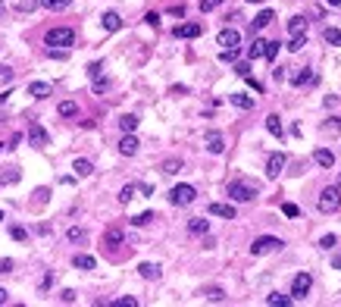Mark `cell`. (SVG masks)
<instances>
[{
    "mask_svg": "<svg viewBox=\"0 0 341 307\" xmlns=\"http://www.w3.org/2000/svg\"><path fill=\"white\" fill-rule=\"evenodd\" d=\"M279 248H282V238H276V235H260V238H254L251 254H254V257H263V254H269V251H279Z\"/></svg>",
    "mask_w": 341,
    "mask_h": 307,
    "instance_id": "cell-1",
    "label": "cell"
},
{
    "mask_svg": "<svg viewBox=\"0 0 341 307\" xmlns=\"http://www.w3.org/2000/svg\"><path fill=\"white\" fill-rule=\"evenodd\" d=\"M338 207H341V188L332 185V188H326V192L320 194V210L323 214H335Z\"/></svg>",
    "mask_w": 341,
    "mask_h": 307,
    "instance_id": "cell-2",
    "label": "cell"
},
{
    "mask_svg": "<svg viewBox=\"0 0 341 307\" xmlns=\"http://www.w3.org/2000/svg\"><path fill=\"white\" fill-rule=\"evenodd\" d=\"M194 198H197L194 185H175L172 192H169V204H175V207H188Z\"/></svg>",
    "mask_w": 341,
    "mask_h": 307,
    "instance_id": "cell-3",
    "label": "cell"
},
{
    "mask_svg": "<svg viewBox=\"0 0 341 307\" xmlns=\"http://www.w3.org/2000/svg\"><path fill=\"white\" fill-rule=\"evenodd\" d=\"M44 41L50 44V47H72L75 34H72V28H50V32L44 34Z\"/></svg>",
    "mask_w": 341,
    "mask_h": 307,
    "instance_id": "cell-4",
    "label": "cell"
},
{
    "mask_svg": "<svg viewBox=\"0 0 341 307\" xmlns=\"http://www.w3.org/2000/svg\"><path fill=\"white\" fill-rule=\"evenodd\" d=\"M229 198L238 200V204H244V200H254L257 198V188L248 185V182H229Z\"/></svg>",
    "mask_w": 341,
    "mask_h": 307,
    "instance_id": "cell-5",
    "label": "cell"
},
{
    "mask_svg": "<svg viewBox=\"0 0 341 307\" xmlns=\"http://www.w3.org/2000/svg\"><path fill=\"white\" fill-rule=\"evenodd\" d=\"M310 286H313V276H310V273H298L295 282H291V298H295V301L307 298V294H310Z\"/></svg>",
    "mask_w": 341,
    "mask_h": 307,
    "instance_id": "cell-6",
    "label": "cell"
},
{
    "mask_svg": "<svg viewBox=\"0 0 341 307\" xmlns=\"http://www.w3.org/2000/svg\"><path fill=\"white\" fill-rule=\"evenodd\" d=\"M282 170H285V154H269V160H266V176H269V179H279Z\"/></svg>",
    "mask_w": 341,
    "mask_h": 307,
    "instance_id": "cell-7",
    "label": "cell"
},
{
    "mask_svg": "<svg viewBox=\"0 0 341 307\" xmlns=\"http://www.w3.org/2000/svg\"><path fill=\"white\" fill-rule=\"evenodd\" d=\"M28 144H34V148H47V144H50V138H47V132L38 122L28 126Z\"/></svg>",
    "mask_w": 341,
    "mask_h": 307,
    "instance_id": "cell-8",
    "label": "cell"
},
{
    "mask_svg": "<svg viewBox=\"0 0 341 307\" xmlns=\"http://www.w3.org/2000/svg\"><path fill=\"white\" fill-rule=\"evenodd\" d=\"M216 41H219L222 47H238V44H241V32H238V28H222Z\"/></svg>",
    "mask_w": 341,
    "mask_h": 307,
    "instance_id": "cell-9",
    "label": "cell"
},
{
    "mask_svg": "<svg viewBox=\"0 0 341 307\" xmlns=\"http://www.w3.org/2000/svg\"><path fill=\"white\" fill-rule=\"evenodd\" d=\"M175 38H197V34H201V26H197V22H182V26H175Z\"/></svg>",
    "mask_w": 341,
    "mask_h": 307,
    "instance_id": "cell-10",
    "label": "cell"
},
{
    "mask_svg": "<svg viewBox=\"0 0 341 307\" xmlns=\"http://www.w3.org/2000/svg\"><path fill=\"white\" fill-rule=\"evenodd\" d=\"M119 154H122V157H135V154H138V138L132 132H125V138L119 141Z\"/></svg>",
    "mask_w": 341,
    "mask_h": 307,
    "instance_id": "cell-11",
    "label": "cell"
},
{
    "mask_svg": "<svg viewBox=\"0 0 341 307\" xmlns=\"http://www.w3.org/2000/svg\"><path fill=\"white\" fill-rule=\"evenodd\" d=\"M313 160L320 163V166H326V170L335 166V154L329 150V148H316V150H313Z\"/></svg>",
    "mask_w": 341,
    "mask_h": 307,
    "instance_id": "cell-12",
    "label": "cell"
},
{
    "mask_svg": "<svg viewBox=\"0 0 341 307\" xmlns=\"http://www.w3.org/2000/svg\"><path fill=\"white\" fill-rule=\"evenodd\" d=\"M276 16H273V10H260L254 19H251V32H260V28H266L269 22H273Z\"/></svg>",
    "mask_w": 341,
    "mask_h": 307,
    "instance_id": "cell-13",
    "label": "cell"
},
{
    "mask_svg": "<svg viewBox=\"0 0 341 307\" xmlns=\"http://www.w3.org/2000/svg\"><path fill=\"white\" fill-rule=\"evenodd\" d=\"M229 100L235 104L238 110H254V98L251 94H241V91H235V94H229Z\"/></svg>",
    "mask_w": 341,
    "mask_h": 307,
    "instance_id": "cell-14",
    "label": "cell"
},
{
    "mask_svg": "<svg viewBox=\"0 0 341 307\" xmlns=\"http://www.w3.org/2000/svg\"><path fill=\"white\" fill-rule=\"evenodd\" d=\"M207 150L210 154H222V150H226V141H222L219 132H207Z\"/></svg>",
    "mask_w": 341,
    "mask_h": 307,
    "instance_id": "cell-15",
    "label": "cell"
},
{
    "mask_svg": "<svg viewBox=\"0 0 341 307\" xmlns=\"http://www.w3.org/2000/svg\"><path fill=\"white\" fill-rule=\"evenodd\" d=\"M188 232H191V235H207V232H210V220L194 216L191 222H188Z\"/></svg>",
    "mask_w": 341,
    "mask_h": 307,
    "instance_id": "cell-16",
    "label": "cell"
},
{
    "mask_svg": "<svg viewBox=\"0 0 341 307\" xmlns=\"http://www.w3.org/2000/svg\"><path fill=\"white\" fill-rule=\"evenodd\" d=\"M103 28H107V32H119L122 28L119 13H113V10H110V13H103Z\"/></svg>",
    "mask_w": 341,
    "mask_h": 307,
    "instance_id": "cell-17",
    "label": "cell"
},
{
    "mask_svg": "<svg viewBox=\"0 0 341 307\" xmlns=\"http://www.w3.org/2000/svg\"><path fill=\"white\" fill-rule=\"evenodd\" d=\"M28 94H31V98H38V100H44L47 94H50V85H47V82H31V85H28Z\"/></svg>",
    "mask_w": 341,
    "mask_h": 307,
    "instance_id": "cell-18",
    "label": "cell"
},
{
    "mask_svg": "<svg viewBox=\"0 0 341 307\" xmlns=\"http://www.w3.org/2000/svg\"><path fill=\"white\" fill-rule=\"evenodd\" d=\"M138 273H141V279L154 282V279H160V266H157V264H141V266H138Z\"/></svg>",
    "mask_w": 341,
    "mask_h": 307,
    "instance_id": "cell-19",
    "label": "cell"
},
{
    "mask_svg": "<svg viewBox=\"0 0 341 307\" xmlns=\"http://www.w3.org/2000/svg\"><path fill=\"white\" fill-rule=\"evenodd\" d=\"M260 56H266V41L257 38V41L248 47V60H260Z\"/></svg>",
    "mask_w": 341,
    "mask_h": 307,
    "instance_id": "cell-20",
    "label": "cell"
},
{
    "mask_svg": "<svg viewBox=\"0 0 341 307\" xmlns=\"http://www.w3.org/2000/svg\"><path fill=\"white\" fill-rule=\"evenodd\" d=\"M210 214H213V216L235 220V207H232V204H210Z\"/></svg>",
    "mask_w": 341,
    "mask_h": 307,
    "instance_id": "cell-21",
    "label": "cell"
},
{
    "mask_svg": "<svg viewBox=\"0 0 341 307\" xmlns=\"http://www.w3.org/2000/svg\"><path fill=\"white\" fill-rule=\"evenodd\" d=\"M103 244H107V248H119L122 244V229H107V235H103Z\"/></svg>",
    "mask_w": 341,
    "mask_h": 307,
    "instance_id": "cell-22",
    "label": "cell"
},
{
    "mask_svg": "<svg viewBox=\"0 0 341 307\" xmlns=\"http://www.w3.org/2000/svg\"><path fill=\"white\" fill-rule=\"evenodd\" d=\"M75 270H94V266H97V260H94V257L91 254H75Z\"/></svg>",
    "mask_w": 341,
    "mask_h": 307,
    "instance_id": "cell-23",
    "label": "cell"
},
{
    "mask_svg": "<svg viewBox=\"0 0 341 307\" xmlns=\"http://www.w3.org/2000/svg\"><path fill=\"white\" fill-rule=\"evenodd\" d=\"M266 128H269V135L282 138V120H279L276 113H269V116H266Z\"/></svg>",
    "mask_w": 341,
    "mask_h": 307,
    "instance_id": "cell-24",
    "label": "cell"
},
{
    "mask_svg": "<svg viewBox=\"0 0 341 307\" xmlns=\"http://www.w3.org/2000/svg\"><path fill=\"white\" fill-rule=\"evenodd\" d=\"M291 301H295L291 294H279V292H273V294L266 298V304H273V307H288Z\"/></svg>",
    "mask_w": 341,
    "mask_h": 307,
    "instance_id": "cell-25",
    "label": "cell"
},
{
    "mask_svg": "<svg viewBox=\"0 0 341 307\" xmlns=\"http://www.w3.org/2000/svg\"><path fill=\"white\" fill-rule=\"evenodd\" d=\"M44 10H50V13H56V10H69L72 6V0H41Z\"/></svg>",
    "mask_w": 341,
    "mask_h": 307,
    "instance_id": "cell-26",
    "label": "cell"
},
{
    "mask_svg": "<svg viewBox=\"0 0 341 307\" xmlns=\"http://www.w3.org/2000/svg\"><path fill=\"white\" fill-rule=\"evenodd\" d=\"M288 32H291V34H304V32H307V19H304V16H295V19L288 22Z\"/></svg>",
    "mask_w": 341,
    "mask_h": 307,
    "instance_id": "cell-27",
    "label": "cell"
},
{
    "mask_svg": "<svg viewBox=\"0 0 341 307\" xmlns=\"http://www.w3.org/2000/svg\"><path fill=\"white\" fill-rule=\"evenodd\" d=\"M72 170H75V176H81V179H85V176H91V172H94L91 160H75V163H72Z\"/></svg>",
    "mask_w": 341,
    "mask_h": 307,
    "instance_id": "cell-28",
    "label": "cell"
},
{
    "mask_svg": "<svg viewBox=\"0 0 341 307\" xmlns=\"http://www.w3.org/2000/svg\"><path fill=\"white\" fill-rule=\"evenodd\" d=\"M323 38H326V44L341 47V28H326V32H323Z\"/></svg>",
    "mask_w": 341,
    "mask_h": 307,
    "instance_id": "cell-29",
    "label": "cell"
},
{
    "mask_svg": "<svg viewBox=\"0 0 341 307\" xmlns=\"http://www.w3.org/2000/svg\"><path fill=\"white\" fill-rule=\"evenodd\" d=\"M307 82H313V72H310V69H301V72H295V76H291V85H307Z\"/></svg>",
    "mask_w": 341,
    "mask_h": 307,
    "instance_id": "cell-30",
    "label": "cell"
},
{
    "mask_svg": "<svg viewBox=\"0 0 341 307\" xmlns=\"http://www.w3.org/2000/svg\"><path fill=\"white\" fill-rule=\"evenodd\" d=\"M304 44H307V32H304V34H291V41H288V50H291V54H298Z\"/></svg>",
    "mask_w": 341,
    "mask_h": 307,
    "instance_id": "cell-31",
    "label": "cell"
},
{
    "mask_svg": "<svg viewBox=\"0 0 341 307\" xmlns=\"http://www.w3.org/2000/svg\"><path fill=\"white\" fill-rule=\"evenodd\" d=\"M56 113H60V116H75L78 113V104L75 100H63L60 107H56Z\"/></svg>",
    "mask_w": 341,
    "mask_h": 307,
    "instance_id": "cell-32",
    "label": "cell"
},
{
    "mask_svg": "<svg viewBox=\"0 0 341 307\" xmlns=\"http://www.w3.org/2000/svg\"><path fill=\"white\" fill-rule=\"evenodd\" d=\"M119 128H122V132H135V128H138V116H132V113L122 116V120H119Z\"/></svg>",
    "mask_w": 341,
    "mask_h": 307,
    "instance_id": "cell-33",
    "label": "cell"
},
{
    "mask_svg": "<svg viewBox=\"0 0 341 307\" xmlns=\"http://www.w3.org/2000/svg\"><path fill=\"white\" fill-rule=\"evenodd\" d=\"M219 60H222V63H235V60H238V47H222Z\"/></svg>",
    "mask_w": 341,
    "mask_h": 307,
    "instance_id": "cell-34",
    "label": "cell"
},
{
    "mask_svg": "<svg viewBox=\"0 0 341 307\" xmlns=\"http://www.w3.org/2000/svg\"><path fill=\"white\" fill-rule=\"evenodd\" d=\"M179 170H182V160H166V163H163V172H166V176H175Z\"/></svg>",
    "mask_w": 341,
    "mask_h": 307,
    "instance_id": "cell-35",
    "label": "cell"
},
{
    "mask_svg": "<svg viewBox=\"0 0 341 307\" xmlns=\"http://www.w3.org/2000/svg\"><path fill=\"white\" fill-rule=\"evenodd\" d=\"M222 6V0H201V13H213Z\"/></svg>",
    "mask_w": 341,
    "mask_h": 307,
    "instance_id": "cell-36",
    "label": "cell"
},
{
    "mask_svg": "<svg viewBox=\"0 0 341 307\" xmlns=\"http://www.w3.org/2000/svg\"><path fill=\"white\" fill-rule=\"evenodd\" d=\"M204 294H207V301H222V298H226V292L216 288V286H213V288H207Z\"/></svg>",
    "mask_w": 341,
    "mask_h": 307,
    "instance_id": "cell-37",
    "label": "cell"
},
{
    "mask_svg": "<svg viewBox=\"0 0 341 307\" xmlns=\"http://www.w3.org/2000/svg\"><path fill=\"white\" fill-rule=\"evenodd\" d=\"M132 198H135V185H125L122 192H119V204H128Z\"/></svg>",
    "mask_w": 341,
    "mask_h": 307,
    "instance_id": "cell-38",
    "label": "cell"
},
{
    "mask_svg": "<svg viewBox=\"0 0 341 307\" xmlns=\"http://www.w3.org/2000/svg\"><path fill=\"white\" fill-rule=\"evenodd\" d=\"M279 56V41H266V60H276Z\"/></svg>",
    "mask_w": 341,
    "mask_h": 307,
    "instance_id": "cell-39",
    "label": "cell"
},
{
    "mask_svg": "<svg viewBox=\"0 0 341 307\" xmlns=\"http://www.w3.org/2000/svg\"><path fill=\"white\" fill-rule=\"evenodd\" d=\"M150 220H154V214H150V210H144V214H138V216H135L132 222H135V226H147Z\"/></svg>",
    "mask_w": 341,
    "mask_h": 307,
    "instance_id": "cell-40",
    "label": "cell"
},
{
    "mask_svg": "<svg viewBox=\"0 0 341 307\" xmlns=\"http://www.w3.org/2000/svg\"><path fill=\"white\" fill-rule=\"evenodd\" d=\"M16 6H19V13H31V10L38 6V0H19Z\"/></svg>",
    "mask_w": 341,
    "mask_h": 307,
    "instance_id": "cell-41",
    "label": "cell"
},
{
    "mask_svg": "<svg viewBox=\"0 0 341 307\" xmlns=\"http://www.w3.org/2000/svg\"><path fill=\"white\" fill-rule=\"evenodd\" d=\"M9 235H13L16 242H25V238H28V232L22 229V226H13V229H9Z\"/></svg>",
    "mask_w": 341,
    "mask_h": 307,
    "instance_id": "cell-42",
    "label": "cell"
},
{
    "mask_svg": "<svg viewBox=\"0 0 341 307\" xmlns=\"http://www.w3.org/2000/svg\"><path fill=\"white\" fill-rule=\"evenodd\" d=\"M335 244H338L335 235H323V238H320V248H326V251H329V248H335Z\"/></svg>",
    "mask_w": 341,
    "mask_h": 307,
    "instance_id": "cell-43",
    "label": "cell"
},
{
    "mask_svg": "<svg viewBox=\"0 0 341 307\" xmlns=\"http://www.w3.org/2000/svg\"><path fill=\"white\" fill-rule=\"evenodd\" d=\"M13 69H9V66H0V82H13Z\"/></svg>",
    "mask_w": 341,
    "mask_h": 307,
    "instance_id": "cell-44",
    "label": "cell"
},
{
    "mask_svg": "<svg viewBox=\"0 0 341 307\" xmlns=\"http://www.w3.org/2000/svg\"><path fill=\"white\" fill-rule=\"evenodd\" d=\"M113 307H138L135 298H119V301H113Z\"/></svg>",
    "mask_w": 341,
    "mask_h": 307,
    "instance_id": "cell-45",
    "label": "cell"
},
{
    "mask_svg": "<svg viewBox=\"0 0 341 307\" xmlns=\"http://www.w3.org/2000/svg\"><path fill=\"white\" fill-rule=\"evenodd\" d=\"M60 298H63V304H72V301H75V292H72V288H63Z\"/></svg>",
    "mask_w": 341,
    "mask_h": 307,
    "instance_id": "cell-46",
    "label": "cell"
},
{
    "mask_svg": "<svg viewBox=\"0 0 341 307\" xmlns=\"http://www.w3.org/2000/svg\"><path fill=\"white\" fill-rule=\"evenodd\" d=\"M326 132H341V120H338V116H335V120H329V122H326Z\"/></svg>",
    "mask_w": 341,
    "mask_h": 307,
    "instance_id": "cell-47",
    "label": "cell"
},
{
    "mask_svg": "<svg viewBox=\"0 0 341 307\" xmlns=\"http://www.w3.org/2000/svg\"><path fill=\"white\" fill-rule=\"evenodd\" d=\"M282 214H285V216H298L301 210H298L295 204H282Z\"/></svg>",
    "mask_w": 341,
    "mask_h": 307,
    "instance_id": "cell-48",
    "label": "cell"
},
{
    "mask_svg": "<svg viewBox=\"0 0 341 307\" xmlns=\"http://www.w3.org/2000/svg\"><path fill=\"white\" fill-rule=\"evenodd\" d=\"M235 72H238L241 78H248V76H251V66H248V63H238V66H235Z\"/></svg>",
    "mask_w": 341,
    "mask_h": 307,
    "instance_id": "cell-49",
    "label": "cell"
},
{
    "mask_svg": "<svg viewBox=\"0 0 341 307\" xmlns=\"http://www.w3.org/2000/svg\"><path fill=\"white\" fill-rule=\"evenodd\" d=\"M85 238V229H69V242H81Z\"/></svg>",
    "mask_w": 341,
    "mask_h": 307,
    "instance_id": "cell-50",
    "label": "cell"
},
{
    "mask_svg": "<svg viewBox=\"0 0 341 307\" xmlns=\"http://www.w3.org/2000/svg\"><path fill=\"white\" fill-rule=\"evenodd\" d=\"M100 69H103L100 63H91V66H88V76H91V78H100Z\"/></svg>",
    "mask_w": 341,
    "mask_h": 307,
    "instance_id": "cell-51",
    "label": "cell"
},
{
    "mask_svg": "<svg viewBox=\"0 0 341 307\" xmlns=\"http://www.w3.org/2000/svg\"><path fill=\"white\" fill-rule=\"evenodd\" d=\"M144 22H147V26H154V28H157V26H160V16H157V13H147V16H144Z\"/></svg>",
    "mask_w": 341,
    "mask_h": 307,
    "instance_id": "cell-52",
    "label": "cell"
},
{
    "mask_svg": "<svg viewBox=\"0 0 341 307\" xmlns=\"http://www.w3.org/2000/svg\"><path fill=\"white\" fill-rule=\"evenodd\" d=\"M248 85H251V88H254V91H257V94H263V85H260V82H257V78H254V76H248Z\"/></svg>",
    "mask_w": 341,
    "mask_h": 307,
    "instance_id": "cell-53",
    "label": "cell"
},
{
    "mask_svg": "<svg viewBox=\"0 0 341 307\" xmlns=\"http://www.w3.org/2000/svg\"><path fill=\"white\" fill-rule=\"evenodd\" d=\"M103 88H107V78H94V91L103 94Z\"/></svg>",
    "mask_w": 341,
    "mask_h": 307,
    "instance_id": "cell-54",
    "label": "cell"
},
{
    "mask_svg": "<svg viewBox=\"0 0 341 307\" xmlns=\"http://www.w3.org/2000/svg\"><path fill=\"white\" fill-rule=\"evenodd\" d=\"M13 270V260H0V273H9Z\"/></svg>",
    "mask_w": 341,
    "mask_h": 307,
    "instance_id": "cell-55",
    "label": "cell"
},
{
    "mask_svg": "<svg viewBox=\"0 0 341 307\" xmlns=\"http://www.w3.org/2000/svg\"><path fill=\"white\" fill-rule=\"evenodd\" d=\"M6 301H9V294H6L3 288H0V304H6Z\"/></svg>",
    "mask_w": 341,
    "mask_h": 307,
    "instance_id": "cell-56",
    "label": "cell"
},
{
    "mask_svg": "<svg viewBox=\"0 0 341 307\" xmlns=\"http://www.w3.org/2000/svg\"><path fill=\"white\" fill-rule=\"evenodd\" d=\"M329 6H335V10H341V0H326Z\"/></svg>",
    "mask_w": 341,
    "mask_h": 307,
    "instance_id": "cell-57",
    "label": "cell"
},
{
    "mask_svg": "<svg viewBox=\"0 0 341 307\" xmlns=\"http://www.w3.org/2000/svg\"><path fill=\"white\" fill-rule=\"evenodd\" d=\"M332 266H335V270H341V254H338V257H335V260H332Z\"/></svg>",
    "mask_w": 341,
    "mask_h": 307,
    "instance_id": "cell-58",
    "label": "cell"
},
{
    "mask_svg": "<svg viewBox=\"0 0 341 307\" xmlns=\"http://www.w3.org/2000/svg\"><path fill=\"white\" fill-rule=\"evenodd\" d=\"M248 4H263V0H248Z\"/></svg>",
    "mask_w": 341,
    "mask_h": 307,
    "instance_id": "cell-59",
    "label": "cell"
},
{
    "mask_svg": "<svg viewBox=\"0 0 341 307\" xmlns=\"http://www.w3.org/2000/svg\"><path fill=\"white\" fill-rule=\"evenodd\" d=\"M338 188H341V176H338Z\"/></svg>",
    "mask_w": 341,
    "mask_h": 307,
    "instance_id": "cell-60",
    "label": "cell"
},
{
    "mask_svg": "<svg viewBox=\"0 0 341 307\" xmlns=\"http://www.w3.org/2000/svg\"><path fill=\"white\" fill-rule=\"evenodd\" d=\"M0 222H3V214H0Z\"/></svg>",
    "mask_w": 341,
    "mask_h": 307,
    "instance_id": "cell-61",
    "label": "cell"
},
{
    "mask_svg": "<svg viewBox=\"0 0 341 307\" xmlns=\"http://www.w3.org/2000/svg\"><path fill=\"white\" fill-rule=\"evenodd\" d=\"M0 150H3V144H0Z\"/></svg>",
    "mask_w": 341,
    "mask_h": 307,
    "instance_id": "cell-62",
    "label": "cell"
}]
</instances>
